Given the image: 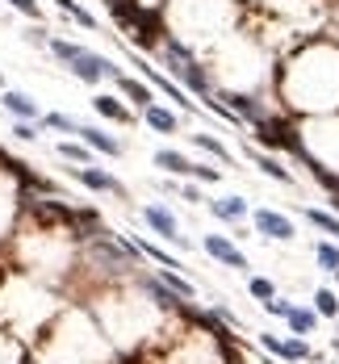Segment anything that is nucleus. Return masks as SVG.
I'll return each mask as SVG.
<instances>
[{"mask_svg": "<svg viewBox=\"0 0 339 364\" xmlns=\"http://www.w3.org/2000/svg\"><path fill=\"white\" fill-rule=\"evenodd\" d=\"M285 101L294 109H336L339 105V50L327 42L302 46L281 75Z\"/></svg>", "mask_w": 339, "mask_h": 364, "instance_id": "nucleus-1", "label": "nucleus"}, {"mask_svg": "<svg viewBox=\"0 0 339 364\" xmlns=\"http://www.w3.org/2000/svg\"><path fill=\"white\" fill-rule=\"evenodd\" d=\"M164 59H168V71H172L185 88H193L197 96H210V92H214V84H210L205 67L193 59V50H189L180 38H168V42H164Z\"/></svg>", "mask_w": 339, "mask_h": 364, "instance_id": "nucleus-2", "label": "nucleus"}, {"mask_svg": "<svg viewBox=\"0 0 339 364\" xmlns=\"http://www.w3.org/2000/svg\"><path fill=\"white\" fill-rule=\"evenodd\" d=\"M67 71H71L75 80H84V84H101V80H117V75H122V67H113L105 54H96V50H88V46L67 63Z\"/></svg>", "mask_w": 339, "mask_h": 364, "instance_id": "nucleus-3", "label": "nucleus"}, {"mask_svg": "<svg viewBox=\"0 0 339 364\" xmlns=\"http://www.w3.org/2000/svg\"><path fill=\"white\" fill-rule=\"evenodd\" d=\"M143 222H147V226H151V231H155L159 239H168V243L185 247V235H180V222H176V214H172L168 205H159V201H155V205H147V210H143Z\"/></svg>", "mask_w": 339, "mask_h": 364, "instance_id": "nucleus-4", "label": "nucleus"}, {"mask_svg": "<svg viewBox=\"0 0 339 364\" xmlns=\"http://www.w3.org/2000/svg\"><path fill=\"white\" fill-rule=\"evenodd\" d=\"M252 222H256V235H264V239H277V243L294 239V222L285 214H277V210H256Z\"/></svg>", "mask_w": 339, "mask_h": 364, "instance_id": "nucleus-5", "label": "nucleus"}, {"mask_svg": "<svg viewBox=\"0 0 339 364\" xmlns=\"http://www.w3.org/2000/svg\"><path fill=\"white\" fill-rule=\"evenodd\" d=\"M201 247H205V256H210V260H218V264H226V268H247V256H243V252H239L226 235H205V243H201Z\"/></svg>", "mask_w": 339, "mask_h": 364, "instance_id": "nucleus-6", "label": "nucleus"}, {"mask_svg": "<svg viewBox=\"0 0 339 364\" xmlns=\"http://www.w3.org/2000/svg\"><path fill=\"white\" fill-rule=\"evenodd\" d=\"M260 344L273 352V356H281V361H310V344L298 335V340H277L273 331H260Z\"/></svg>", "mask_w": 339, "mask_h": 364, "instance_id": "nucleus-7", "label": "nucleus"}, {"mask_svg": "<svg viewBox=\"0 0 339 364\" xmlns=\"http://www.w3.org/2000/svg\"><path fill=\"white\" fill-rule=\"evenodd\" d=\"M0 105H4L17 122H38V117H42L38 105H34V96H29V92H17V88H4V92H0Z\"/></svg>", "mask_w": 339, "mask_h": 364, "instance_id": "nucleus-8", "label": "nucleus"}, {"mask_svg": "<svg viewBox=\"0 0 339 364\" xmlns=\"http://www.w3.org/2000/svg\"><path fill=\"white\" fill-rule=\"evenodd\" d=\"M138 67H143V75H147V80H151V84H155L168 101H176V109H189V113H193V101H189V92H185V88H176L168 75H159V71H155V67H147L143 59H138Z\"/></svg>", "mask_w": 339, "mask_h": 364, "instance_id": "nucleus-9", "label": "nucleus"}, {"mask_svg": "<svg viewBox=\"0 0 339 364\" xmlns=\"http://www.w3.org/2000/svg\"><path fill=\"white\" fill-rule=\"evenodd\" d=\"M75 134H80V143H84V147H92V151H101V155H109V159H113V155H122V143H117V138H109V134H105V130H96V126H80Z\"/></svg>", "mask_w": 339, "mask_h": 364, "instance_id": "nucleus-10", "label": "nucleus"}, {"mask_svg": "<svg viewBox=\"0 0 339 364\" xmlns=\"http://www.w3.org/2000/svg\"><path fill=\"white\" fill-rule=\"evenodd\" d=\"M75 180H80V184H88V189H96V193H122V184H117L109 172L92 168V163H88V168H75Z\"/></svg>", "mask_w": 339, "mask_h": 364, "instance_id": "nucleus-11", "label": "nucleus"}, {"mask_svg": "<svg viewBox=\"0 0 339 364\" xmlns=\"http://www.w3.org/2000/svg\"><path fill=\"white\" fill-rule=\"evenodd\" d=\"M143 122H147L151 130H159V134H176V126H180V117H176L172 109H164V105H147V109H143Z\"/></svg>", "mask_w": 339, "mask_h": 364, "instance_id": "nucleus-12", "label": "nucleus"}, {"mask_svg": "<svg viewBox=\"0 0 339 364\" xmlns=\"http://www.w3.org/2000/svg\"><path fill=\"white\" fill-rule=\"evenodd\" d=\"M247 155H252V163H256L264 176H273L277 184H294V172H289L281 159H273V155H264V151H247Z\"/></svg>", "mask_w": 339, "mask_h": 364, "instance_id": "nucleus-13", "label": "nucleus"}, {"mask_svg": "<svg viewBox=\"0 0 339 364\" xmlns=\"http://www.w3.org/2000/svg\"><path fill=\"white\" fill-rule=\"evenodd\" d=\"M117 88L138 105V109H147V105H155V92H151V84H143V80H134V75H117Z\"/></svg>", "mask_w": 339, "mask_h": 364, "instance_id": "nucleus-14", "label": "nucleus"}, {"mask_svg": "<svg viewBox=\"0 0 339 364\" xmlns=\"http://www.w3.org/2000/svg\"><path fill=\"white\" fill-rule=\"evenodd\" d=\"M155 168H164L172 176H189L193 172V159L180 155V151H172V147H164V151H155Z\"/></svg>", "mask_w": 339, "mask_h": 364, "instance_id": "nucleus-15", "label": "nucleus"}, {"mask_svg": "<svg viewBox=\"0 0 339 364\" xmlns=\"http://www.w3.org/2000/svg\"><path fill=\"white\" fill-rule=\"evenodd\" d=\"M210 214L222 218V222H243L247 218V201L243 197H222V201H210Z\"/></svg>", "mask_w": 339, "mask_h": 364, "instance_id": "nucleus-16", "label": "nucleus"}, {"mask_svg": "<svg viewBox=\"0 0 339 364\" xmlns=\"http://www.w3.org/2000/svg\"><path fill=\"white\" fill-rule=\"evenodd\" d=\"M92 109L101 113V117H109V122H130V109L117 101V96H109V92H101V96H92Z\"/></svg>", "mask_w": 339, "mask_h": 364, "instance_id": "nucleus-17", "label": "nucleus"}, {"mask_svg": "<svg viewBox=\"0 0 339 364\" xmlns=\"http://www.w3.org/2000/svg\"><path fill=\"white\" fill-rule=\"evenodd\" d=\"M193 147H201V151H205V155H214L218 163H235L231 147H226L222 138H214V134H193Z\"/></svg>", "mask_w": 339, "mask_h": 364, "instance_id": "nucleus-18", "label": "nucleus"}, {"mask_svg": "<svg viewBox=\"0 0 339 364\" xmlns=\"http://www.w3.org/2000/svg\"><path fill=\"white\" fill-rule=\"evenodd\" d=\"M159 281H164V285H168V289H172L180 302H193V298H197V289H193V285H189V281H185L176 268H164V272H159Z\"/></svg>", "mask_w": 339, "mask_h": 364, "instance_id": "nucleus-19", "label": "nucleus"}, {"mask_svg": "<svg viewBox=\"0 0 339 364\" xmlns=\"http://www.w3.org/2000/svg\"><path fill=\"white\" fill-rule=\"evenodd\" d=\"M285 323L294 327V335H310V331H315V323H319V314H315V310H302V306H289Z\"/></svg>", "mask_w": 339, "mask_h": 364, "instance_id": "nucleus-20", "label": "nucleus"}, {"mask_svg": "<svg viewBox=\"0 0 339 364\" xmlns=\"http://www.w3.org/2000/svg\"><path fill=\"white\" fill-rule=\"evenodd\" d=\"M306 222H310L315 231L331 235V239L339 243V218H336V214H327V210H315V205H310V210H306Z\"/></svg>", "mask_w": 339, "mask_h": 364, "instance_id": "nucleus-21", "label": "nucleus"}, {"mask_svg": "<svg viewBox=\"0 0 339 364\" xmlns=\"http://www.w3.org/2000/svg\"><path fill=\"white\" fill-rule=\"evenodd\" d=\"M315 256H319V264H323L327 272H339V243H336V239H319Z\"/></svg>", "mask_w": 339, "mask_h": 364, "instance_id": "nucleus-22", "label": "nucleus"}, {"mask_svg": "<svg viewBox=\"0 0 339 364\" xmlns=\"http://www.w3.org/2000/svg\"><path fill=\"white\" fill-rule=\"evenodd\" d=\"M46 50H50L59 63H71V59H75L84 46H80V42H67V38H50V42H46Z\"/></svg>", "mask_w": 339, "mask_h": 364, "instance_id": "nucleus-23", "label": "nucleus"}, {"mask_svg": "<svg viewBox=\"0 0 339 364\" xmlns=\"http://www.w3.org/2000/svg\"><path fill=\"white\" fill-rule=\"evenodd\" d=\"M59 155L71 159V163H80V168L92 163V147H84V143H59Z\"/></svg>", "mask_w": 339, "mask_h": 364, "instance_id": "nucleus-24", "label": "nucleus"}, {"mask_svg": "<svg viewBox=\"0 0 339 364\" xmlns=\"http://www.w3.org/2000/svg\"><path fill=\"white\" fill-rule=\"evenodd\" d=\"M315 314L336 319V314H339V293H331V289H319V293H315Z\"/></svg>", "mask_w": 339, "mask_h": 364, "instance_id": "nucleus-25", "label": "nucleus"}, {"mask_svg": "<svg viewBox=\"0 0 339 364\" xmlns=\"http://www.w3.org/2000/svg\"><path fill=\"white\" fill-rule=\"evenodd\" d=\"M247 293L260 298V302H273V298H277V285H273L268 277H252V281H247Z\"/></svg>", "mask_w": 339, "mask_h": 364, "instance_id": "nucleus-26", "label": "nucleus"}, {"mask_svg": "<svg viewBox=\"0 0 339 364\" xmlns=\"http://www.w3.org/2000/svg\"><path fill=\"white\" fill-rule=\"evenodd\" d=\"M42 126H46V130H63V134H75V130H80L67 113H42Z\"/></svg>", "mask_w": 339, "mask_h": 364, "instance_id": "nucleus-27", "label": "nucleus"}, {"mask_svg": "<svg viewBox=\"0 0 339 364\" xmlns=\"http://www.w3.org/2000/svg\"><path fill=\"white\" fill-rule=\"evenodd\" d=\"M138 252H143V256H151V260H155V264H164V268H180V264H176V256H168V252H164V247H155V243H138Z\"/></svg>", "mask_w": 339, "mask_h": 364, "instance_id": "nucleus-28", "label": "nucleus"}, {"mask_svg": "<svg viewBox=\"0 0 339 364\" xmlns=\"http://www.w3.org/2000/svg\"><path fill=\"white\" fill-rule=\"evenodd\" d=\"M193 180H201V184H218L222 180V172L218 168H205V163H193V172H189Z\"/></svg>", "mask_w": 339, "mask_h": 364, "instance_id": "nucleus-29", "label": "nucleus"}, {"mask_svg": "<svg viewBox=\"0 0 339 364\" xmlns=\"http://www.w3.org/2000/svg\"><path fill=\"white\" fill-rule=\"evenodd\" d=\"M8 4H13L17 13H25L29 21H42V4H38V0H8Z\"/></svg>", "mask_w": 339, "mask_h": 364, "instance_id": "nucleus-30", "label": "nucleus"}, {"mask_svg": "<svg viewBox=\"0 0 339 364\" xmlns=\"http://www.w3.org/2000/svg\"><path fill=\"white\" fill-rule=\"evenodd\" d=\"M67 17H71V21H75V25H84V29H96V17H92V13H88V8H80V4H75V8H71V13H67Z\"/></svg>", "mask_w": 339, "mask_h": 364, "instance_id": "nucleus-31", "label": "nucleus"}, {"mask_svg": "<svg viewBox=\"0 0 339 364\" xmlns=\"http://www.w3.org/2000/svg\"><path fill=\"white\" fill-rule=\"evenodd\" d=\"M289 306H294V302H281V298H273V302H264V310H268L273 319H285V314H289Z\"/></svg>", "mask_w": 339, "mask_h": 364, "instance_id": "nucleus-32", "label": "nucleus"}, {"mask_svg": "<svg viewBox=\"0 0 339 364\" xmlns=\"http://www.w3.org/2000/svg\"><path fill=\"white\" fill-rule=\"evenodd\" d=\"M13 134H17L21 143H34V138H38V134H34V122H17V126H13Z\"/></svg>", "mask_w": 339, "mask_h": 364, "instance_id": "nucleus-33", "label": "nucleus"}, {"mask_svg": "<svg viewBox=\"0 0 339 364\" xmlns=\"http://www.w3.org/2000/svg\"><path fill=\"white\" fill-rule=\"evenodd\" d=\"M25 42H29V46H46L50 38H46V29H38V25H34V29H25Z\"/></svg>", "mask_w": 339, "mask_h": 364, "instance_id": "nucleus-34", "label": "nucleus"}, {"mask_svg": "<svg viewBox=\"0 0 339 364\" xmlns=\"http://www.w3.org/2000/svg\"><path fill=\"white\" fill-rule=\"evenodd\" d=\"M180 197H185V201H201V193H197L193 184H185V189H180Z\"/></svg>", "mask_w": 339, "mask_h": 364, "instance_id": "nucleus-35", "label": "nucleus"}, {"mask_svg": "<svg viewBox=\"0 0 339 364\" xmlns=\"http://www.w3.org/2000/svg\"><path fill=\"white\" fill-rule=\"evenodd\" d=\"M55 4H59L63 13H71V8H75V0H55Z\"/></svg>", "mask_w": 339, "mask_h": 364, "instance_id": "nucleus-36", "label": "nucleus"}, {"mask_svg": "<svg viewBox=\"0 0 339 364\" xmlns=\"http://www.w3.org/2000/svg\"><path fill=\"white\" fill-rule=\"evenodd\" d=\"M0 92H4V75H0Z\"/></svg>", "mask_w": 339, "mask_h": 364, "instance_id": "nucleus-37", "label": "nucleus"}, {"mask_svg": "<svg viewBox=\"0 0 339 364\" xmlns=\"http://www.w3.org/2000/svg\"><path fill=\"white\" fill-rule=\"evenodd\" d=\"M336 277H339V272H336Z\"/></svg>", "mask_w": 339, "mask_h": 364, "instance_id": "nucleus-38", "label": "nucleus"}]
</instances>
